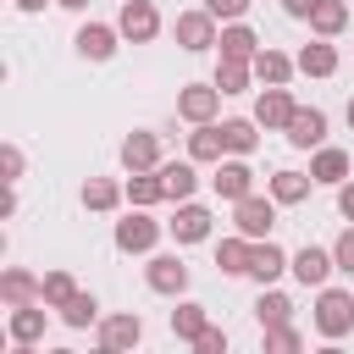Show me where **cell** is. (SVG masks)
Listing matches in <instances>:
<instances>
[{
    "instance_id": "obj_10",
    "label": "cell",
    "mask_w": 354,
    "mask_h": 354,
    "mask_svg": "<svg viewBox=\"0 0 354 354\" xmlns=\"http://www.w3.org/2000/svg\"><path fill=\"white\" fill-rule=\"evenodd\" d=\"M122 166H127V171H155V166H160V138L144 133V127L127 133V138H122Z\"/></svg>"
},
{
    "instance_id": "obj_40",
    "label": "cell",
    "mask_w": 354,
    "mask_h": 354,
    "mask_svg": "<svg viewBox=\"0 0 354 354\" xmlns=\"http://www.w3.org/2000/svg\"><path fill=\"white\" fill-rule=\"evenodd\" d=\"M194 348H199V354H227V332H216V326H205Z\"/></svg>"
},
{
    "instance_id": "obj_5",
    "label": "cell",
    "mask_w": 354,
    "mask_h": 354,
    "mask_svg": "<svg viewBox=\"0 0 354 354\" xmlns=\"http://www.w3.org/2000/svg\"><path fill=\"white\" fill-rule=\"evenodd\" d=\"M116 28H122L133 44H149V39L160 33V11H155L149 0H122V17H116Z\"/></svg>"
},
{
    "instance_id": "obj_15",
    "label": "cell",
    "mask_w": 354,
    "mask_h": 354,
    "mask_svg": "<svg viewBox=\"0 0 354 354\" xmlns=\"http://www.w3.org/2000/svg\"><path fill=\"white\" fill-rule=\"evenodd\" d=\"M332 271H337V260H332L326 249H299V254H293V277H299L304 288H326Z\"/></svg>"
},
{
    "instance_id": "obj_1",
    "label": "cell",
    "mask_w": 354,
    "mask_h": 354,
    "mask_svg": "<svg viewBox=\"0 0 354 354\" xmlns=\"http://www.w3.org/2000/svg\"><path fill=\"white\" fill-rule=\"evenodd\" d=\"M315 326H321V337H343V332H354V293H343V288H321V299H315Z\"/></svg>"
},
{
    "instance_id": "obj_12",
    "label": "cell",
    "mask_w": 354,
    "mask_h": 354,
    "mask_svg": "<svg viewBox=\"0 0 354 354\" xmlns=\"http://www.w3.org/2000/svg\"><path fill=\"white\" fill-rule=\"evenodd\" d=\"M288 266H293V260H288V254H282L271 238H254V254H249V277H254L260 288H266V282H277Z\"/></svg>"
},
{
    "instance_id": "obj_7",
    "label": "cell",
    "mask_w": 354,
    "mask_h": 354,
    "mask_svg": "<svg viewBox=\"0 0 354 354\" xmlns=\"http://www.w3.org/2000/svg\"><path fill=\"white\" fill-rule=\"evenodd\" d=\"M216 39H221V33H216V17H210V11H183V17H177V44H183V50L199 55V50H210Z\"/></svg>"
},
{
    "instance_id": "obj_21",
    "label": "cell",
    "mask_w": 354,
    "mask_h": 354,
    "mask_svg": "<svg viewBox=\"0 0 354 354\" xmlns=\"http://www.w3.org/2000/svg\"><path fill=\"white\" fill-rule=\"evenodd\" d=\"M310 177H315V183H348V155L332 149V144H321L315 160H310Z\"/></svg>"
},
{
    "instance_id": "obj_18",
    "label": "cell",
    "mask_w": 354,
    "mask_h": 354,
    "mask_svg": "<svg viewBox=\"0 0 354 354\" xmlns=\"http://www.w3.org/2000/svg\"><path fill=\"white\" fill-rule=\"evenodd\" d=\"M249 254H254V238H221L216 243V266L227 271V277H249Z\"/></svg>"
},
{
    "instance_id": "obj_31",
    "label": "cell",
    "mask_w": 354,
    "mask_h": 354,
    "mask_svg": "<svg viewBox=\"0 0 354 354\" xmlns=\"http://www.w3.org/2000/svg\"><path fill=\"white\" fill-rule=\"evenodd\" d=\"M293 66H299V61H288L282 50H260V55H254V77H260V83H288Z\"/></svg>"
},
{
    "instance_id": "obj_20",
    "label": "cell",
    "mask_w": 354,
    "mask_h": 354,
    "mask_svg": "<svg viewBox=\"0 0 354 354\" xmlns=\"http://www.w3.org/2000/svg\"><path fill=\"white\" fill-rule=\"evenodd\" d=\"M299 72H304V77H332V72H337V50H332L326 39L304 44V50H299Z\"/></svg>"
},
{
    "instance_id": "obj_30",
    "label": "cell",
    "mask_w": 354,
    "mask_h": 354,
    "mask_svg": "<svg viewBox=\"0 0 354 354\" xmlns=\"http://www.w3.org/2000/svg\"><path fill=\"white\" fill-rule=\"evenodd\" d=\"M310 28H315L321 39H332V33H343V28H348V6H343V0H321V6L310 11Z\"/></svg>"
},
{
    "instance_id": "obj_37",
    "label": "cell",
    "mask_w": 354,
    "mask_h": 354,
    "mask_svg": "<svg viewBox=\"0 0 354 354\" xmlns=\"http://www.w3.org/2000/svg\"><path fill=\"white\" fill-rule=\"evenodd\" d=\"M332 260H337V271H354V227L332 243Z\"/></svg>"
},
{
    "instance_id": "obj_9",
    "label": "cell",
    "mask_w": 354,
    "mask_h": 354,
    "mask_svg": "<svg viewBox=\"0 0 354 354\" xmlns=\"http://www.w3.org/2000/svg\"><path fill=\"white\" fill-rule=\"evenodd\" d=\"M138 337H144V321H138L133 310H127V315H105V321H100V348H105V354H122V348H133Z\"/></svg>"
},
{
    "instance_id": "obj_2",
    "label": "cell",
    "mask_w": 354,
    "mask_h": 354,
    "mask_svg": "<svg viewBox=\"0 0 354 354\" xmlns=\"http://www.w3.org/2000/svg\"><path fill=\"white\" fill-rule=\"evenodd\" d=\"M232 227H238L243 238H271V227H277V199L243 194V199H238V210H232Z\"/></svg>"
},
{
    "instance_id": "obj_44",
    "label": "cell",
    "mask_w": 354,
    "mask_h": 354,
    "mask_svg": "<svg viewBox=\"0 0 354 354\" xmlns=\"http://www.w3.org/2000/svg\"><path fill=\"white\" fill-rule=\"evenodd\" d=\"M55 6H66V11H83V6H88V0H55Z\"/></svg>"
},
{
    "instance_id": "obj_28",
    "label": "cell",
    "mask_w": 354,
    "mask_h": 354,
    "mask_svg": "<svg viewBox=\"0 0 354 354\" xmlns=\"http://www.w3.org/2000/svg\"><path fill=\"white\" fill-rule=\"evenodd\" d=\"M221 127H210V122H194V133H188V155L194 160H221Z\"/></svg>"
},
{
    "instance_id": "obj_27",
    "label": "cell",
    "mask_w": 354,
    "mask_h": 354,
    "mask_svg": "<svg viewBox=\"0 0 354 354\" xmlns=\"http://www.w3.org/2000/svg\"><path fill=\"white\" fill-rule=\"evenodd\" d=\"M249 77H254V61H232V55H221V66H216V88H221V94H243Z\"/></svg>"
},
{
    "instance_id": "obj_43",
    "label": "cell",
    "mask_w": 354,
    "mask_h": 354,
    "mask_svg": "<svg viewBox=\"0 0 354 354\" xmlns=\"http://www.w3.org/2000/svg\"><path fill=\"white\" fill-rule=\"evenodd\" d=\"M17 11H44V0H17Z\"/></svg>"
},
{
    "instance_id": "obj_36",
    "label": "cell",
    "mask_w": 354,
    "mask_h": 354,
    "mask_svg": "<svg viewBox=\"0 0 354 354\" xmlns=\"http://www.w3.org/2000/svg\"><path fill=\"white\" fill-rule=\"evenodd\" d=\"M304 348V337L282 321V326H266V354H299Z\"/></svg>"
},
{
    "instance_id": "obj_11",
    "label": "cell",
    "mask_w": 354,
    "mask_h": 354,
    "mask_svg": "<svg viewBox=\"0 0 354 354\" xmlns=\"http://www.w3.org/2000/svg\"><path fill=\"white\" fill-rule=\"evenodd\" d=\"M166 227H171V238H177V243H199V238H210V210H205V205H194V199H183V205H177V216H171Z\"/></svg>"
},
{
    "instance_id": "obj_33",
    "label": "cell",
    "mask_w": 354,
    "mask_h": 354,
    "mask_svg": "<svg viewBox=\"0 0 354 354\" xmlns=\"http://www.w3.org/2000/svg\"><path fill=\"white\" fill-rule=\"evenodd\" d=\"M254 315H260V326H282V321L293 315V299H288V293H260Z\"/></svg>"
},
{
    "instance_id": "obj_29",
    "label": "cell",
    "mask_w": 354,
    "mask_h": 354,
    "mask_svg": "<svg viewBox=\"0 0 354 354\" xmlns=\"http://www.w3.org/2000/svg\"><path fill=\"white\" fill-rule=\"evenodd\" d=\"M122 199H127V188H116L111 177H88V183H83V205H88V210H116Z\"/></svg>"
},
{
    "instance_id": "obj_6",
    "label": "cell",
    "mask_w": 354,
    "mask_h": 354,
    "mask_svg": "<svg viewBox=\"0 0 354 354\" xmlns=\"http://www.w3.org/2000/svg\"><path fill=\"white\" fill-rule=\"evenodd\" d=\"M221 111V88L216 83H188L183 94H177V116L183 122H210Z\"/></svg>"
},
{
    "instance_id": "obj_4",
    "label": "cell",
    "mask_w": 354,
    "mask_h": 354,
    "mask_svg": "<svg viewBox=\"0 0 354 354\" xmlns=\"http://www.w3.org/2000/svg\"><path fill=\"white\" fill-rule=\"evenodd\" d=\"M155 238H160V221H149L138 205H133L127 221H116V249H122V254H149Z\"/></svg>"
},
{
    "instance_id": "obj_3",
    "label": "cell",
    "mask_w": 354,
    "mask_h": 354,
    "mask_svg": "<svg viewBox=\"0 0 354 354\" xmlns=\"http://www.w3.org/2000/svg\"><path fill=\"white\" fill-rule=\"evenodd\" d=\"M293 94H288V83H271L260 100H254V122L266 127V133H288V122H293Z\"/></svg>"
},
{
    "instance_id": "obj_8",
    "label": "cell",
    "mask_w": 354,
    "mask_h": 354,
    "mask_svg": "<svg viewBox=\"0 0 354 354\" xmlns=\"http://www.w3.org/2000/svg\"><path fill=\"white\" fill-rule=\"evenodd\" d=\"M321 138H326V111L299 105L293 122H288V144H293V149H321Z\"/></svg>"
},
{
    "instance_id": "obj_35",
    "label": "cell",
    "mask_w": 354,
    "mask_h": 354,
    "mask_svg": "<svg viewBox=\"0 0 354 354\" xmlns=\"http://www.w3.org/2000/svg\"><path fill=\"white\" fill-rule=\"evenodd\" d=\"M72 293H77L72 271H50V277H44V304H50V310H61V304H66Z\"/></svg>"
},
{
    "instance_id": "obj_17",
    "label": "cell",
    "mask_w": 354,
    "mask_h": 354,
    "mask_svg": "<svg viewBox=\"0 0 354 354\" xmlns=\"http://www.w3.org/2000/svg\"><path fill=\"white\" fill-rule=\"evenodd\" d=\"M77 55H88V61H111V55H116V28H105V22L77 28Z\"/></svg>"
},
{
    "instance_id": "obj_34",
    "label": "cell",
    "mask_w": 354,
    "mask_h": 354,
    "mask_svg": "<svg viewBox=\"0 0 354 354\" xmlns=\"http://www.w3.org/2000/svg\"><path fill=\"white\" fill-rule=\"evenodd\" d=\"M94 315H100V304H94V293H72V299L61 304V321H66V326H88Z\"/></svg>"
},
{
    "instance_id": "obj_22",
    "label": "cell",
    "mask_w": 354,
    "mask_h": 354,
    "mask_svg": "<svg viewBox=\"0 0 354 354\" xmlns=\"http://www.w3.org/2000/svg\"><path fill=\"white\" fill-rule=\"evenodd\" d=\"M155 171H160V183H166V199H177V205L194 199V183H199V177H194L188 160H166V166H155Z\"/></svg>"
},
{
    "instance_id": "obj_16",
    "label": "cell",
    "mask_w": 354,
    "mask_h": 354,
    "mask_svg": "<svg viewBox=\"0 0 354 354\" xmlns=\"http://www.w3.org/2000/svg\"><path fill=\"white\" fill-rule=\"evenodd\" d=\"M0 299H6V304H44V282L28 277L22 266H11V271L0 277Z\"/></svg>"
},
{
    "instance_id": "obj_19",
    "label": "cell",
    "mask_w": 354,
    "mask_h": 354,
    "mask_svg": "<svg viewBox=\"0 0 354 354\" xmlns=\"http://www.w3.org/2000/svg\"><path fill=\"white\" fill-rule=\"evenodd\" d=\"M221 55H232V61H254L260 55V39H254V28H243V22H232V28H221Z\"/></svg>"
},
{
    "instance_id": "obj_14",
    "label": "cell",
    "mask_w": 354,
    "mask_h": 354,
    "mask_svg": "<svg viewBox=\"0 0 354 354\" xmlns=\"http://www.w3.org/2000/svg\"><path fill=\"white\" fill-rule=\"evenodd\" d=\"M210 183H216V194H221V199H232V205H238L243 194H254V171H249L243 160H221Z\"/></svg>"
},
{
    "instance_id": "obj_39",
    "label": "cell",
    "mask_w": 354,
    "mask_h": 354,
    "mask_svg": "<svg viewBox=\"0 0 354 354\" xmlns=\"http://www.w3.org/2000/svg\"><path fill=\"white\" fill-rule=\"evenodd\" d=\"M0 171H6V183H17V177H22V149H17V144H6V149H0Z\"/></svg>"
},
{
    "instance_id": "obj_24",
    "label": "cell",
    "mask_w": 354,
    "mask_h": 354,
    "mask_svg": "<svg viewBox=\"0 0 354 354\" xmlns=\"http://www.w3.org/2000/svg\"><path fill=\"white\" fill-rule=\"evenodd\" d=\"M310 183H315L310 171H277L271 177V199L277 205H299V199H310Z\"/></svg>"
},
{
    "instance_id": "obj_26",
    "label": "cell",
    "mask_w": 354,
    "mask_h": 354,
    "mask_svg": "<svg viewBox=\"0 0 354 354\" xmlns=\"http://www.w3.org/2000/svg\"><path fill=\"white\" fill-rule=\"evenodd\" d=\"M210 326V315H205V304H177L171 310V337H183V343H199V332Z\"/></svg>"
},
{
    "instance_id": "obj_32",
    "label": "cell",
    "mask_w": 354,
    "mask_h": 354,
    "mask_svg": "<svg viewBox=\"0 0 354 354\" xmlns=\"http://www.w3.org/2000/svg\"><path fill=\"white\" fill-rule=\"evenodd\" d=\"M221 144H227L232 155H249V149L260 144V133H254V122H221Z\"/></svg>"
},
{
    "instance_id": "obj_38",
    "label": "cell",
    "mask_w": 354,
    "mask_h": 354,
    "mask_svg": "<svg viewBox=\"0 0 354 354\" xmlns=\"http://www.w3.org/2000/svg\"><path fill=\"white\" fill-rule=\"evenodd\" d=\"M205 11H210V17H227V22H238V17L249 11V0H205Z\"/></svg>"
},
{
    "instance_id": "obj_23",
    "label": "cell",
    "mask_w": 354,
    "mask_h": 354,
    "mask_svg": "<svg viewBox=\"0 0 354 354\" xmlns=\"http://www.w3.org/2000/svg\"><path fill=\"white\" fill-rule=\"evenodd\" d=\"M160 199H166V183H160V171H133V177H127V205L149 210V205H160Z\"/></svg>"
},
{
    "instance_id": "obj_41",
    "label": "cell",
    "mask_w": 354,
    "mask_h": 354,
    "mask_svg": "<svg viewBox=\"0 0 354 354\" xmlns=\"http://www.w3.org/2000/svg\"><path fill=\"white\" fill-rule=\"evenodd\" d=\"M337 210L354 221V183H337Z\"/></svg>"
},
{
    "instance_id": "obj_25",
    "label": "cell",
    "mask_w": 354,
    "mask_h": 354,
    "mask_svg": "<svg viewBox=\"0 0 354 354\" xmlns=\"http://www.w3.org/2000/svg\"><path fill=\"white\" fill-rule=\"evenodd\" d=\"M11 337L17 343H39L44 337V310L39 304H11Z\"/></svg>"
},
{
    "instance_id": "obj_42",
    "label": "cell",
    "mask_w": 354,
    "mask_h": 354,
    "mask_svg": "<svg viewBox=\"0 0 354 354\" xmlns=\"http://www.w3.org/2000/svg\"><path fill=\"white\" fill-rule=\"evenodd\" d=\"M315 6H321V0H282V11H288V17H310Z\"/></svg>"
},
{
    "instance_id": "obj_45",
    "label": "cell",
    "mask_w": 354,
    "mask_h": 354,
    "mask_svg": "<svg viewBox=\"0 0 354 354\" xmlns=\"http://www.w3.org/2000/svg\"><path fill=\"white\" fill-rule=\"evenodd\" d=\"M348 127H354V100H348Z\"/></svg>"
},
{
    "instance_id": "obj_13",
    "label": "cell",
    "mask_w": 354,
    "mask_h": 354,
    "mask_svg": "<svg viewBox=\"0 0 354 354\" xmlns=\"http://www.w3.org/2000/svg\"><path fill=\"white\" fill-rule=\"evenodd\" d=\"M144 282H149L155 293H183V288H188V266H183L177 254H155L149 271H144Z\"/></svg>"
}]
</instances>
